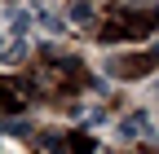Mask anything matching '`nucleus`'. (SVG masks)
<instances>
[{
    "label": "nucleus",
    "instance_id": "obj_1",
    "mask_svg": "<svg viewBox=\"0 0 159 154\" xmlns=\"http://www.w3.org/2000/svg\"><path fill=\"white\" fill-rule=\"evenodd\" d=\"M119 132H124V137H133V132H146V114H128V119L119 123Z\"/></svg>",
    "mask_w": 159,
    "mask_h": 154
},
{
    "label": "nucleus",
    "instance_id": "obj_3",
    "mask_svg": "<svg viewBox=\"0 0 159 154\" xmlns=\"http://www.w3.org/2000/svg\"><path fill=\"white\" fill-rule=\"evenodd\" d=\"M5 53H22V44H0V57Z\"/></svg>",
    "mask_w": 159,
    "mask_h": 154
},
{
    "label": "nucleus",
    "instance_id": "obj_2",
    "mask_svg": "<svg viewBox=\"0 0 159 154\" xmlns=\"http://www.w3.org/2000/svg\"><path fill=\"white\" fill-rule=\"evenodd\" d=\"M27 22H31L27 9H9V27H13V35H22V31H27Z\"/></svg>",
    "mask_w": 159,
    "mask_h": 154
}]
</instances>
